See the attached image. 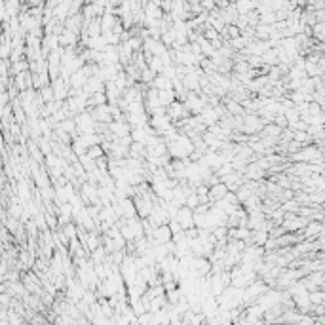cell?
I'll use <instances>...</instances> for the list:
<instances>
[{
  "label": "cell",
  "instance_id": "8fae6325",
  "mask_svg": "<svg viewBox=\"0 0 325 325\" xmlns=\"http://www.w3.org/2000/svg\"><path fill=\"white\" fill-rule=\"evenodd\" d=\"M308 300H310V304H324V300H325L324 289H316V291H310V293H308Z\"/></svg>",
  "mask_w": 325,
  "mask_h": 325
},
{
  "label": "cell",
  "instance_id": "6da1fadb",
  "mask_svg": "<svg viewBox=\"0 0 325 325\" xmlns=\"http://www.w3.org/2000/svg\"><path fill=\"white\" fill-rule=\"evenodd\" d=\"M74 124H76V131L78 135H89V133H95V120L89 111L76 114L74 118Z\"/></svg>",
  "mask_w": 325,
  "mask_h": 325
},
{
  "label": "cell",
  "instance_id": "5bb4252c",
  "mask_svg": "<svg viewBox=\"0 0 325 325\" xmlns=\"http://www.w3.org/2000/svg\"><path fill=\"white\" fill-rule=\"evenodd\" d=\"M42 91H44V99H46V101H50L52 97H54V91H52V88H44Z\"/></svg>",
  "mask_w": 325,
  "mask_h": 325
},
{
  "label": "cell",
  "instance_id": "7a4b0ae2",
  "mask_svg": "<svg viewBox=\"0 0 325 325\" xmlns=\"http://www.w3.org/2000/svg\"><path fill=\"white\" fill-rule=\"evenodd\" d=\"M308 225V219H304V217H298V215H295V213H291V215H285L282 221V228L287 232V234H298L304 226Z\"/></svg>",
  "mask_w": 325,
  "mask_h": 325
},
{
  "label": "cell",
  "instance_id": "ba28073f",
  "mask_svg": "<svg viewBox=\"0 0 325 325\" xmlns=\"http://www.w3.org/2000/svg\"><path fill=\"white\" fill-rule=\"evenodd\" d=\"M234 8H236V12L238 15H245V14H251L257 10V0H241V2H236L234 4Z\"/></svg>",
  "mask_w": 325,
  "mask_h": 325
},
{
  "label": "cell",
  "instance_id": "9c48e42d",
  "mask_svg": "<svg viewBox=\"0 0 325 325\" xmlns=\"http://www.w3.org/2000/svg\"><path fill=\"white\" fill-rule=\"evenodd\" d=\"M173 101H177L173 89H162V91H158V103H160V107L168 109Z\"/></svg>",
  "mask_w": 325,
  "mask_h": 325
},
{
  "label": "cell",
  "instance_id": "30bf717a",
  "mask_svg": "<svg viewBox=\"0 0 325 325\" xmlns=\"http://www.w3.org/2000/svg\"><path fill=\"white\" fill-rule=\"evenodd\" d=\"M116 23H118V17H116V15L103 14L101 15V34H103V32H111Z\"/></svg>",
  "mask_w": 325,
  "mask_h": 325
},
{
  "label": "cell",
  "instance_id": "277c9868",
  "mask_svg": "<svg viewBox=\"0 0 325 325\" xmlns=\"http://www.w3.org/2000/svg\"><path fill=\"white\" fill-rule=\"evenodd\" d=\"M226 194H228V188H226L221 181H219L217 184H213V186H209V190H207V200H209V206L215 204V202H219V200H223Z\"/></svg>",
  "mask_w": 325,
  "mask_h": 325
},
{
  "label": "cell",
  "instance_id": "4fadbf2b",
  "mask_svg": "<svg viewBox=\"0 0 325 325\" xmlns=\"http://www.w3.org/2000/svg\"><path fill=\"white\" fill-rule=\"evenodd\" d=\"M152 324V314L150 312H143L137 316V325H148Z\"/></svg>",
  "mask_w": 325,
  "mask_h": 325
},
{
  "label": "cell",
  "instance_id": "8992f818",
  "mask_svg": "<svg viewBox=\"0 0 325 325\" xmlns=\"http://www.w3.org/2000/svg\"><path fill=\"white\" fill-rule=\"evenodd\" d=\"M57 40L61 42V46H65V48H74L76 44L80 42V34H74L72 30H67V29H63V30L59 32Z\"/></svg>",
  "mask_w": 325,
  "mask_h": 325
},
{
  "label": "cell",
  "instance_id": "52a82bcc",
  "mask_svg": "<svg viewBox=\"0 0 325 325\" xmlns=\"http://www.w3.org/2000/svg\"><path fill=\"white\" fill-rule=\"evenodd\" d=\"M69 84L65 82V80H61V78H57L54 80V84H52V91H54V97L57 101H63L65 97H69Z\"/></svg>",
  "mask_w": 325,
  "mask_h": 325
},
{
  "label": "cell",
  "instance_id": "3957f363",
  "mask_svg": "<svg viewBox=\"0 0 325 325\" xmlns=\"http://www.w3.org/2000/svg\"><path fill=\"white\" fill-rule=\"evenodd\" d=\"M175 221L179 223L181 226V230H190V228H194V215H192V209H188V207H179V211L175 215Z\"/></svg>",
  "mask_w": 325,
  "mask_h": 325
},
{
  "label": "cell",
  "instance_id": "5b68a950",
  "mask_svg": "<svg viewBox=\"0 0 325 325\" xmlns=\"http://www.w3.org/2000/svg\"><path fill=\"white\" fill-rule=\"evenodd\" d=\"M82 91H84L88 97L93 95V93H103L105 91V84L101 82L97 76H91V78H88V82L84 84Z\"/></svg>",
  "mask_w": 325,
  "mask_h": 325
},
{
  "label": "cell",
  "instance_id": "7c38bea8",
  "mask_svg": "<svg viewBox=\"0 0 325 325\" xmlns=\"http://www.w3.org/2000/svg\"><path fill=\"white\" fill-rule=\"evenodd\" d=\"M86 154H88V158H89V160H93V162H95V160L103 158V156H105V152H103L101 145H97V147H91V148H88V152H86Z\"/></svg>",
  "mask_w": 325,
  "mask_h": 325
}]
</instances>
